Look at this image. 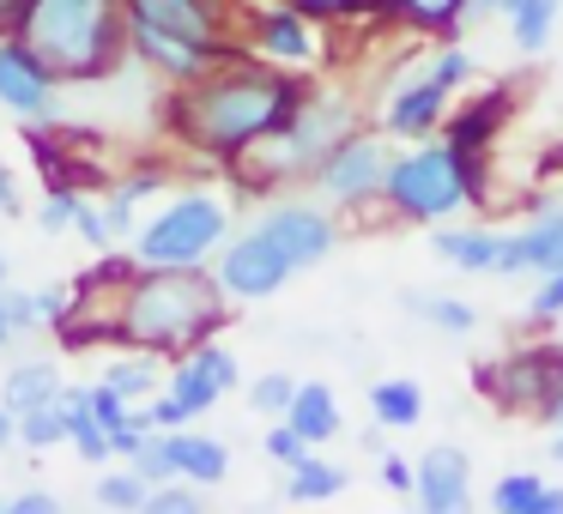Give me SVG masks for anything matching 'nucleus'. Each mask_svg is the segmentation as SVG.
<instances>
[{
  "mask_svg": "<svg viewBox=\"0 0 563 514\" xmlns=\"http://www.w3.org/2000/svg\"><path fill=\"white\" fill-rule=\"evenodd\" d=\"M243 381V369H236V357L224 351L219 339H200L195 351H183V357H170V393L188 405V412H212V405L224 400V393Z\"/></svg>",
  "mask_w": 563,
  "mask_h": 514,
  "instance_id": "obj_16",
  "label": "nucleus"
},
{
  "mask_svg": "<svg viewBox=\"0 0 563 514\" xmlns=\"http://www.w3.org/2000/svg\"><path fill=\"white\" fill-rule=\"evenodd\" d=\"M0 315H7V327H13V339L19 333H43L49 327V315H43V297L37 291H25V284H0Z\"/></svg>",
  "mask_w": 563,
  "mask_h": 514,
  "instance_id": "obj_31",
  "label": "nucleus"
},
{
  "mask_svg": "<svg viewBox=\"0 0 563 514\" xmlns=\"http://www.w3.org/2000/svg\"><path fill=\"white\" fill-rule=\"evenodd\" d=\"M0 514H7V509H0Z\"/></svg>",
  "mask_w": 563,
  "mask_h": 514,
  "instance_id": "obj_54",
  "label": "nucleus"
},
{
  "mask_svg": "<svg viewBox=\"0 0 563 514\" xmlns=\"http://www.w3.org/2000/svg\"><path fill=\"white\" fill-rule=\"evenodd\" d=\"M146 424L152 429H183V424H195V412H188L170 388H164V393H152V400H146Z\"/></svg>",
  "mask_w": 563,
  "mask_h": 514,
  "instance_id": "obj_41",
  "label": "nucleus"
},
{
  "mask_svg": "<svg viewBox=\"0 0 563 514\" xmlns=\"http://www.w3.org/2000/svg\"><path fill=\"white\" fill-rule=\"evenodd\" d=\"M388 164H394V146L388 134H369V127H352V134L340 139V146L328 152V158L309 170V188H316L328 206H369V200H382V182H388Z\"/></svg>",
  "mask_w": 563,
  "mask_h": 514,
  "instance_id": "obj_7",
  "label": "nucleus"
},
{
  "mask_svg": "<svg viewBox=\"0 0 563 514\" xmlns=\"http://www.w3.org/2000/svg\"><path fill=\"white\" fill-rule=\"evenodd\" d=\"M13 279V260H7V248H0V284Z\"/></svg>",
  "mask_w": 563,
  "mask_h": 514,
  "instance_id": "obj_52",
  "label": "nucleus"
},
{
  "mask_svg": "<svg viewBox=\"0 0 563 514\" xmlns=\"http://www.w3.org/2000/svg\"><path fill=\"white\" fill-rule=\"evenodd\" d=\"M473 200H485V152H461L437 134L394 152L382 182V206L406 224H442Z\"/></svg>",
  "mask_w": 563,
  "mask_h": 514,
  "instance_id": "obj_4",
  "label": "nucleus"
},
{
  "mask_svg": "<svg viewBox=\"0 0 563 514\" xmlns=\"http://www.w3.org/2000/svg\"><path fill=\"white\" fill-rule=\"evenodd\" d=\"M449 86H437V79L424 74V62H406L400 74L388 79V98H382V134L388 139H430L442 134V122H449Z\"/></svg>",
  "mask_w": 563,
  "mask_h": 514,
  "instance_id": "obj_14",
  "label": "nucleus"
},
{
  "mask_svg": "<svg viewBox=\"0 0 563 514\" xmlns=\"http://www.w3.org/2000/svg\"><path fill=\"white\" fill-rule=\"evenodd\" d=\"M352 127H357L352 98L309 86V98L297 103L291 115H285V127H273L261 146H249L243 158L231 164V170H236V182L255 188V194L285 188V182H309V170H316V164L328 158V152L340 146L345 134H352Z\"/></svg>",
  "mask_w": 563,
  "mask_h": 514,
  "instance_id": "obj_5",
  "label": "nucleus"
},
{
  "mask_svg": "<svg viewBox=\"0 0 563 514\" xmlns=\"http://www.w3.org/2000/svg\"><path fill=\"white\" fill-rule=\"evenodd\" d=\"M98 381H103V388H115L128 405H140V400H152V393H158V357L122 345L115 357H103V376Z\"/></svg>",
  "mask_w": 563,
  "mask_h": 514,
  "instance_id": "obj_24",
  "label": "nucleus"
},
{
  "mask_svg": "<svg viewBox=\"0 0 563 514\" xmlns=\"http://www.w3.org/2000/svg\"><path fill=\"white\" fill-rule=\"evenodd\" d=\"M146 514H200V484L188 478H164L146 490Z\"/></svg>",
  "mask_w": 563,
  "mask_h": 514,
  "instance_id": "obj_36",
  "label": "nucleus"
},
{
  "mask_svg": "<svg viewBox=\"0 0 563 514\" xmlns=\"http://www.w3.org/2000/svg\"><path fill=\"white\" fill-rule=\"evenodd\" d=\"M62 442H67V412H62V400H43V405H25V412H19V448L49 454V448H62Z\"/></svg>",
  "mask_w": 563,
  "mask_h": 514,
  "instance_id": "obj_30",
  "label": "nucleus"
},
{
  "mask_svg": "<svg viewBox=\"0 0 563 514\" xmlns=\"http://www.w3.org/2000/svg\"><path fill=\"white\" fill-rule=\"evenodd\" d=\"M285 424H291L309 448L333 442V436H340V393H333L328 381H297L291 405H285Z\"/></svg>",
  "mask_w": 563,
  "mask_h": 514,
  "instance_id": "obj_21",
  "label": "nucleus"
},
{
  "mask_svg": "<svg viewBox=\"0 0 563 514\" xmlns=\"http://www.w3.org/2000/svg\"><path fill=\"white\" fill-rule=\"evenodd\" d=\"M0 110L19 122H55L62 115V79L19 31L0 37Z\"/></svg>",
  "mask_w": 563,
  "mask_h": 514,
  "instance_id": "obj_12",
  "label": "nucleus"
},
{
  "mask_svg": "<svg viewBox=\"0 0 563 514\" xmlns=\"http://www.w3.org/2000/svg\"><path fill=\"white\" fill-rule=\"evenodd\" d=\"M7 514H62V502H55L49 490H25V496L7 502Z\"/></svg>",
  "mask_w": 563,
  "mask_h": 514,
  "instance_id": "obj_44",
  "label": "nucleus"
},
{
  "mask_svg": "<svg viewBox=\"0 0 563 514\" xmlns=\"http://www.w3.org/2000/svg\"><path fill=\"white\" fill-rule=\"evenodd\" d=\"M369 417H376L382 429H412L418 417H424V388L406 376H382L376 388H369Z\"/></svg>",
  "mask_w": 563,
  "mask_h": 514,
  "instance_id": "obj_26",
  "label": "nucleus"
},
{
  "mask_svg": "<svg viewBox=\"0 0 563 514\" xmlns=\"http://www.w3.org/2000/svg\"><path fill=\"white\" fill-rule=\"evenodd\" d=\"M558 7H563V0H558Z\"/></svg>",
  "mask_w": 563,
  "mask_h": 514,
  "instance_id": "obj_55",
  "label": "nucleus"
},
{
  "mask_svg": "<svg viewBox=\"0 0 563 514\" xmlns=\"http://www.w3.org/2000/svg\"><path fill=\"white\" fill-rule=\"evenodd\" d=\"M533 514H563V490L545 484V490H539V502H533Z\"/></svg>",
  "mask_w": 563,
  "mask_h": 514,
  "instance_id": "obj_48",
  "label": "nucleus"
},
{
  "mask_svg": "<svg viewBox=\"0 0 563 514\" xmlns=\"http://www.w3.org/2000/svg\"><path fill=\"white\" fill-rule=\"evenodd\" d=\"M236 31H243L249 55H261V62H273V67H291V74H316V67L328 62L321 25L309 13H297V7H285V0H267V7L243 13Z\"/></svg>",
  "mask_w": 563,
  "mask_h": 514,
  "instance_id": "obj_8",
  "label": "nucleus"
},
{
  "mask_svg": "<svg viewBox=\"0 0 563 514\" xmlns=\"http://www.w3.org/2000/svg\"><path fill=\"white\" fill-rule=\"evenodd\" d=\"M527 315H533V327H551V321L563 315V267L539 272V291H533V303H527Z\"/></svg>",
  "mask_w": 563,
  "mask_h": 514,
  "instance_id": "obj_39",
  "label": "nucleus"
},
{
  "mask_svg": "<svg viewBox=\"0 0 563 514\" xmlns=\"http://www.w3.org/2000/svg\"><path fill=\"white\" fill-rule=\"evenodd\" d=\"M539 490H545V478H539V472H503L497 484H490V509H497V514H533Z\"/></svg>",
  "mask_w": 563,
  "mask_h": 514,
  "instance_id": "obj_32",
  "label": "nucleus"
},
{
  "mask_svg": "<svg viewBox=\"0 0 563 514\" xmlns=\"http://www.w3.org/2000/svg\"><path fill=\"white\" fill-rule=\"evenodd\" d=\"M19 442V412H7V405H0V454L13 448Z\"/></svg>",
  "mask_w": 563,
  "mask_h": 514,
  "instance_id": "obj_47",
  "label": "nucleus"
},
{
  "mask_svg": "<svg viewBox=\"0 0 563 514\" xmlns=\"http://www.w3.org/2000/svg\"><path fill=\"white\" fill-rule=\"evenodd\" d=\"M412 496H418V509H424V514H461L466 496H473V460H466V448L437 442V448L418 454Z\"/></svg>",
  "mask_w": 563,
  "mask_h": 514,
  "instance_id": "obj_17",
  "label": "nucleus"
},
{
  "mask_svg": "<svg viewBox=\"0 0 563 514\" xmlns=\"http://www.w3.org/2000/svg\"><path fill=\"white\" fill-rule=\"evenodd\" d=\"M128 19H146V25L183 31L195 43H243L236 37V0H122Z\"/></svg>",
  "mask_w": 563,
  "mask_h": 514,
  "instance_id": "obj_15",
  "label": "nucleus"
},
{
  "mask_svg": "<svg viewBox=\"0 0 563 514\" xmlns=\"http://www.w3.org/2000/svg\"><path fill=\"white\" fill-rule=\"evenodd\" d=\"M382 484L400 490V496H412V460H400V454H382Z\"/></svg>",
  "mask_w": 563,
  "mask_h": 514,
  "instance_id": "obj_43",
  "label": "nucleus"
},
{
  "mask_svg": "<svg viewBox=\"0 0 563 514\" xmlns=\"http://www.w3.org/2000/svg\"><path fill=\"white\" fill-rule=\"evenodd\" d=\"M0 345H13V327H7V315H0Z\"/></svg>",
  "mask_w": 563,
  "mask_h": 514,
  "instance_id": "obj_53",
  "label": "nucleus"
},
{
  "mask_svg": "<svg viewBox=\"0 0 563 514\" xmlns=\"http://www.w3.org/2000/svg\"><path fill=\"white\" fill-rule=\"evenodd\" d=\"M13 31L49 62L62 86H98L128 62L122 0H25Z\"/></svg>",
  "mask_w": 563,
  "mask_h": 514,
  "instance_id": "obj_3",
  "label": "nucleus"
},
{
  "mask_svg": "<svg viewBox=\"0 0 563 514\" xmlns=\"http://www.w3.org/2000/svg\"><path fill=\"white\" fill-rule=\"evenodd\" d=\"M551 460L563 466V429H551Z\"/></svg>",
  "mask_w": 563,
  "mask_h": 514,
  "instance_id": "obj_51",
  "label": "nucleus"
},
{
  "mask_svg": "<svg viewBox=\"0 0 563 514\" xmlns=\"http://www.w3.org/2000/svg\"><path fill=\"white\" fill-rule=\"evenodd\" d=\"M509 103H515L509 86L485 91V98H473L466 110H454L449 122H442V139H449V146H461V152H485L490 139H497V122L509 115Z\"/></svg>",
  "mask_w": 563,
  "mask_h": 514,
  "instance_id": "obj_20",
  "label": "nucleus"
},
{
  "mask_svg": "<svg viewBox=\"0 0 563 514\" xmlns=\"http://www.w3.org/2000/svg\"><path fill=\"white\" fill-rule=\"evenodd\" d=\"M170 436V466H176V478H188V484H200V490H212V484H224V472H231V448H224L219 436H200V429H164Z\"/></svg>",
  "mask_w": 563,
  "mask_h": 514,
  "instance_id": "obj_19",
  "label": "nucleus"
},
{
  "mask_svg": "<svg viewBox=\"0 0 563 514\" xmlns=\"http://www.w3.org/2000/svg\"><path fill=\"white\" fill-rule=\"evenodd\" d=\"M485 19H503V0H461V31L485 25Z\"/></svg>",
  "mask_w": 563,
  "mask_h": 514,
  "instance_id": "obj_45",
  "label": "nucleus"
},
{
  "mask_svg": "<svg viewBox=\"0 0 563 514\" xmlns=\"http://www.w3.org/2000/svg\"><path fill=\"white\" fill-rule=\"evenodd\" d=\"M224 236H231V206L207 188H183L152 219H140L128 248H134L140 267H212Z\"/></svg>",
  "mask_w": 563,
  "mask_h": 514,
  "instance_id": "obj_6",
  "label": "nucleus"
},
{
  "mask_svg": "<svg viewBox=\"0 0 563 514\" xmlns=\"http://www.w3.org/2000/svg\"><path fill=\"white\" fill-rule=\"evenodd\" d=\"M291 393H297V376H285V369H267V376L249 381V412H255V417H285Z\"/></svg>",
  "mask_w": 563,
  "mask_h": 514,
  "instance_id": "obj_34",
  "label": "nucleus"
},
{
  "mask_svg": "<svg viewBox=\"0 0 563 514\" xmlns=\"http://www.w3.org/2000/svg\"><path fill=\"white\" fill-rule=\"evenodd\" d=\"M376 19L400 31H437V37H454L461 31V0H376Z\"/></svg>",
  "mask_w": 563,
  "mask_h": 514,
  "instance_id": "obj_23",
  "label": "nucleus"
},
{
  "mask_svg": "<svg viewBox=\"0 0 563 514\" xmlns=\"http://www.w3.org/2000/svg\"><path fill=\"white\" fill-rule=\"evenodd\" d=\"M345 484H352V472L333 466V460H321L316 448H309L303 460L285 466V496H291V502H328V496H340Z\"/></svg>",
  "mask_w": 563,
  "mask_h": 514,
  "instance_id": "obj_25",
  "label": "nucleus"
},
{
  "mask_svg": "<svg viewBox=\"0 0 563 514\" xmlns=\"http://www.w3.org/2000/svg\"><path fill=\"white\" fill-rule=\"evenodd\" d=\"M255 231L267 236L297 272L316 267V260H328L333 243H340V224H333L328 200H273V206L255 219Z\"/></svg>",
  "mask_w": 563,
  "mask_h": 514,
  "instance_id": "obj_13",
  "label": "nucleus"
},
{
  "mask_svg": "<svg viewBox=\"0 0 563 514\" xmlns=\"http://www.w3.org/2000/svg\"><path fill=\"white\" fill-rule=\"evenodd\" d=\"M261 448H267V460L291 466V460H303V454H309V442L297 436V429L285 424V417H273V429H267V442H261Z\"/></svg>",
  "mask_w": 563,
  "mask_h": 514,
  "instance_id": "obj_40",
  "label": "nucleus"
},
{
  "mask_svg": "<svg viewBox=\"0 0 563 514\" xmlns=\"http://www.w3.org/2000/svg\"><path fill=\"white\" fill-rule=\"evenodd\" d=\"M563 267V206H545L527 231H509L497 243V272L490 279H515V272H551Z\"/></svg>",
  "mask_w": 563,
  "mask_h": 514,
  "instance_id": "obj_18",
  "label": "nucleus"
},
{
  "mask_svg": "<svg viewBox=\"0 0 563 514\" xmlns=\"http://www.w3.org/2000/svg\"><path fill=\"white\" fill-rule=\"evenodd\" d=\"M309 98V79L291 74V67H273L261 55H231L212 74L188 79V86H170V103H164V127L176 134V146L195 152L207 164H224L231 170L249 146L285 127V115Z\"/></svg>",
  "mask_w": 563,
  "mask_h": 514,
  "instance_id": "obj_1",
  "label": "nucleus"
},
{
  "mask_svg": "<svg viewBox=\"0 0 563 514\" xmlns=\"http://www.w3.org/2000/svg\"><path fill=\"white\" fill-rule=\"evenodd\" d=\"M62 393V369L49 364V357H31V364L7 369V381H0V405L7 412H25V405H43Z\"/></svg>",
  "mask_w": 563,
  "mask_h": 514,
  "instance_id": "obj_27",
  "label": "nucleus"
},
{
  "mask_svg": "<svg viewBox=\"0 0 563 514\" xmlns=\"http://www.w3.org/2000/svg\"><path fill=\"white\" fill-rule=\"evenodd\" d=\"M19 13H25V0H0V37L19 25Z\"/></svg>",
  "mask_w": 563,
  "mask_h": 514,
  "instance_id": "obj_49",
  "label": "nucleus"
},
{
  "mask_svg": "<svg viewBox=\"0 0 563 514\" xmlns=\"http://www.w3.org/2000/svg\"><path fill=\"white\" fill-rule=\"evenodd\" d=\"M128 55H134L152 79H164V86H188V79L212 74L219 62L243 55V43H195V37H183V31H164V25H146V19H128Z\"/></svg>",
  "mask_w": 563,
  "mask_h": 514,
  "instance_id": "obj_9",
  "label": "nucleus"
},
{
  "mask_svg": "<svg viewBox=\"0 0 563 514\" xmlns=\"http://www.w3.org/2000/svg\"><path fill=\"white\" fill-rule=\"evenodd\" d=\"M79 194H86V188L49 182V194L37 200V231H43V236H62V231H74V206H79Z\"/></svg>",
  "mask_w": 563,
  "mask_h": 514,
  "instance_id": "obj_35",
  "label": "nucleus"
},
{
  "mask_svg": "<svg viewBox=\"0 0 563 514\" xmlns=\"http://www.w3.org/2000/svg\"><path fill=\"white\" fill-rule=\"evenodd\" d=\"M285 7H297V13H309L316 25H345V19H364V13H376V0H285Z\"/></svg>",
  "mask_w": 563,
  "mask_h": 514,
  "instance_id": "obj_38",
  "label": "nucleus"
},
{
  "mask_svg": "<svg viewBox=\"0 0 563 514\" xmlns=\"http://www.w3.org/2000/svg\"><path fill=\"white\" fill-rule=\"evenodd\" d=\"M497 243H503V231H490V224H442L430 236V248L454 272H497Z\"/></svg>",
  "mask_w": 563,
  "mask_h": 514,
  "instance_id": "obj_22",
  "label": "nucleus"
},
{
  "mask_svg": "<svg viewBox=\"0 0 563 514\" xmlns=\"http://www.w3.org/2000/svg\"><path fill=\"white\" fill-rule=\"evenodd\" d=\"M146 490H152V484L134 472V466H128V472H103L91 496H98V509H122V514H134V509H146Z\"/></svg>",
  "mask_w": 563,
  "mask_h": 514,
  "instance_id": "obj_33",
  "label": "nucleus"
},
{
  "mask_svg": "<svg viewBox=\"0 0 563 514\" xmlns=\"http://www.w3.org/2000/svg\"><path fill=\"white\" fill-rule=\"evenodd\" d=\"M19 206H25V200H19V182H13V170L0 164V219H13Z\"/></svg>",
  "mask_w": 563,
  "mask_h": 514,
  "instance_id": "obj_46",
  "label": "nucleus"
},
{
  "mask_svg": "<svg viewBox=\"0 0 563 514\" xmlns=\"http://www.w3.org/2000/svg\"><path fill=\"white\" fill-rule=\"evenodd\" d=\"M558 381H563V345H521L509 364L478 369V388H485L503 412H545Z\"/></svg>",
  "mask_w": 563,
  "mask_h": 514,
  "instance_id": "obj_11",
  "label": "nucleus"
},
{
  "mask_svg": "<svg viewBox=\"0 0 563 514\" xmlns=\"http://www.w3.org/2000/svg\"><path fill=\"white\" fill-rule=\"evenodd\" d=\"M406 309H412L418 321H430L437 333H449V339H466V333L478 327V309L461 303V297H437V291H406Z\"/></svg>",
  "mask_w": 563,
  "mask_h": 514,
  "instance_id": "obj_29",
  "label": "nucleus"
},
{
  "mask_svg": "<svg viewBox=\"0 0 563 514\" xmlns=\"http://www.w3.org/2000/svg\"><path fill=\"white\" fill-rule=\"evenodd\" d=\"M539 417H545L551 429H563V381H558V393H551V405H545V412H539Z\"/></svg>",
  "mask_w": 563,
  "mask_h": 514,
  "instance_id": "obj_50",
  "label": "nucleus"
},
{
  "mask_svg": "<svg viewBox=\"0 0 563 514\" xmlns=\"http://www.w3.org/2000/svg\"><path fill=\"white\" fill-rule=\"evenodd\" d=\"M503 25L521 55H539L558 31V0H503Z\"/></svg>",
  "mask_w": 563,
  "mask_h": 514,
  "instance_id": "obj_28",
  "label": "nucleus"
},
{
  "mask_svg": "<svg viewBox=\"0 0 563 514\" xmlns=\"http://www.w3.org/2000/svg\"><path fill=\"white\" fill-rule=\"evenodd\" d=\"M424 74L437 79V86H449V91H461V86H473V49H437V55H424Z\"/></svg>",
  "mask_w": 563,
  "mask_h": 514,
  "instance_id": "obj_37",
  "label": "nucleus"
},
{
  "mask_svg": "<svg viewBox=\"0 0 563 514\" xmlns=\"http://www.w3.org/2000/svg\"><path fill=\"white\" fill-rule=\"evenodd\" d=\"M74 236L86 248H98V255L110 248V236H103V212H98V200H91V194H79V206H74Z\"/></svg>",
  "mask_w": 563,
  "mask_h": 514,
  "instance_id": "obj_42",
  "label": "nucleus"
},
{
  "mask_svg": "<svg viewBox=\"0 0 563 514\" xmlns=\"http://www.w3.org/2000/svg\"><path fill=\"white\" fill-rule=\"evenodd\" d=\"M291 272L297 267L255 231V224H249V231H231V236H224V248L212 255V279H219V291L231 297V303H261V297L285 291Z\"/></svg>",
  "mask_w": 563,
  "mask_h": 514,
  "instance_id": "obj_10",
  "label": "nucleus"
},
{
  "mask_svg": "<svg viewBox=\"0 0 563 514\" xmlns=\"http://www.w3.org/2000/svg\"><path fill=\"white\" fill-rule=\"evenodd\" d=\"M231 321V297L212 267H134L115 284V345L183 357Z\"/></svg>",
  "mask_w": 563,
  "mask_h": 514,
  "instance_id": "obj_2",
  "label": "nucleus"
}]
</instances>
